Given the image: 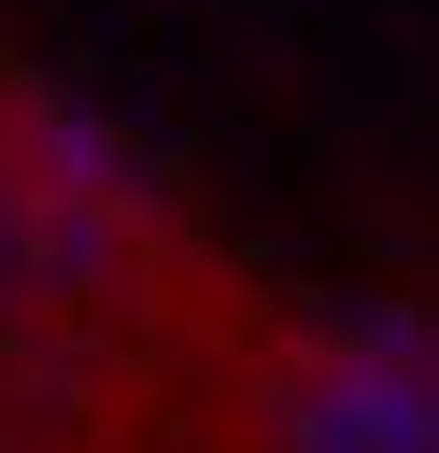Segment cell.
I'll use <instances>...</instances> for the list:
<instances>
[{
  "label": "cell",
  "instance_id": "1",
  "mask_svg": "<svg viewBox=\"0 0 439 453\" xmlns=\"http://www.w3.org/2000/svg\"><path fill=\"white\" fill-rule=\"evenodd\" d=\"M297 453H439V354L425 340H354L297 396Z\"/></svg>",
  "mask_w": 439,
  "mask_h": 453
}]
</instances>
